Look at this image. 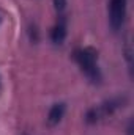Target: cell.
I'll return each mask as SVG.
<instances>
[{
	"label": "cell",
	"instance_id": "obj_4",
	"mask_svg": "<svg viewBox=\"0 0 134 135\" xmlns=\"http://www.w3.org/2000/svg\"><path fill=\"white\" fill-rule=\"evenodd\" d=\"M66 38V25H65V21H60L57 22L54 27H52V32H51V39L55 42V44H62Z\"/></svg>",
	"mask_w": 134,
	"mask_h": 135
},
{
	"label": "cell",
	"instance_id": "obj_2",
	"mask_svg": "<svg viewBox=\"0 0 134 135\" xmlns=\"http://www.w3.org/2000/svg\"><path fill=\"white\" fill-rule=\"evenodd\" d=\"M126 16V0H110L109 2V21L114 30H118Z\"/></svg>",
	"mask_w": 134,
	"mask_h": 135
},
{
	"label": "cell",
	"instance_id": "obj_5",
	"mask_svg": "<svg viewBox=\"0 0 134 135\" xmlns=\"http://www.w3.org/2000/svg\"><path fill=\"white\" fill-rule=\"evenodd\" d=\"M54 6H55V9L59 13H62L65 9V6H66V0H54Z\"/></svg>",
	"mask_w": 134,
	"mask_h": 135
},
{
	"label": "cell",
	"instance_id": "obj_1",
	"mask_svg": "<svg viewBox=\"0 0 134 135\" xmlns=\"http://www.w3.org/2000/svg\"><path fill=\"white\" fill-rule=\"evenodd\" d=\"M74 58L79 63V66L82 68V71L93 80L98 82L100 80V71L96 66L98 61V52L93 47H84V49H77L74 52Z\"/></svg>",
	"mask_w": 134,
	"mask_h": 135
},
{
	"label": "cell",
	"instance_id": "obj_3",
	"mask_svg": "<svg viewBox=\"0 0 134 135\" xmlns=\"http://www.w3.org/2000/svg\"><path fill=\"white\" fill-rule=\"evenodd\" d=\"M65 108H66V107H65L63 102L54 104V105L51 107L49 115H47V121H49L51 126H55V124H59V123L62 121V118H63V115H65Z\"/></svg>",
	"mask_w": 134,
	"mask_h": 135
}]
</instances>
